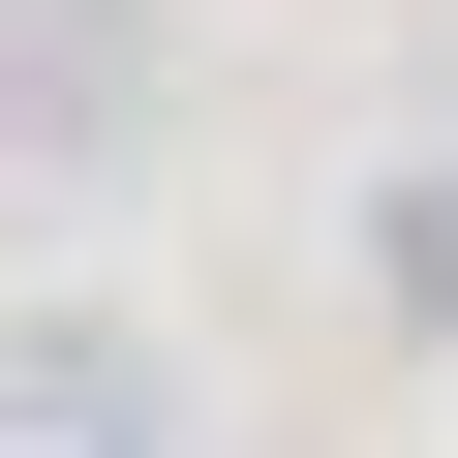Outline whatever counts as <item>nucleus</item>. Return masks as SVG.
Segmentation results:
<instances>
[{
  "label": "nucleus",
  "mask_w": 458,
  "mask_h": 458,
  "mask_svg": "<svg viewBox=\"0 0 458 458\" xmlns=\"http://www.w3.org/2000/svg\"><path fill=\"white\" fill-rule=\"evenodd\" d=\"M153 123V0H0V153H123Z\"/></svg>",
  "instance_id": "2"
},
{
  "label": "nucleus",
  "mask_w": 458,
  "mask_h": 458,
  "mask_svg": "<svg viewBox=\"0 0 458 458\" xmlns=\"http://www.w3.org/2000/svg\"><path fill=\"white\" fill-rule=\"evenodd\" d=\"M0 458H183V367L123 306H0Z\"/></svg>",
  "instance_id": "1"
}]
</instances>
